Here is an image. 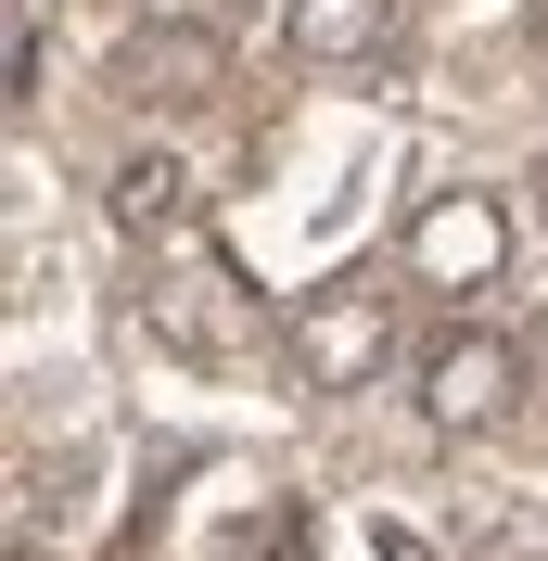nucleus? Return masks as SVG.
Here are the masks:
<instances>
[{
  "label": "nucleus",
  "mask_w": 548,
  "mask_h": 561,
  "mask_svg": "<svg viewBox=\"0 0 548 561\" xmlns=\"http://www.w3.org/2000/svg\"><path fill=\"white\" fill-rule=\"evenodd\" d=\"M409 268L434 280V294H484V280L511 268V205H498V192H434V205L409 217Z\"/></svg>",
  "instance_id": "2"
},
{
  "label": "nucleus",
  "mask_w": 548,
  "mask_h": 561,
  "mask_svg": "<svg viewBox=\"0 0 548 561\" xmlns=\"http://www.w3.org/2000/svg\"><path fill=\"white\" fill-rule=\"evenodd\" d=\"M281 51L294 65H383L396 51V0H294Z\"/></svg>",
  "instance_id": "5"
},
{
  "label": "nucleus",
  "mask_w": 548,
  "mask_h": 561,
  "mask_svg": "<svg viewBox=\"0 0 548 561\" xmlns=\"http://www.w3.org/2000/svg\"><path fill=\"white\" fill-rule=\"evenodd\" d=\"M511 396H523V345H511V332H446V345L421 357L434 434H484V421H511Z\"/></svg>",
  "instance_id": "3"
},
{
  "label": "nucleus",
  "mask_w": 548,
  "mask_h": 561,
  "mask_svg": "<svg viewBox=\"0 0 548 561\" xmlns=\"http://www.w3.org/2000/svg\"><path fill=\"white\" fill-rule=\"evenodd\" d=\"M281 345H294V370H307L319 396H357L383 357H396V307H383L370 280H319L307 307H294V332H281Z\"/></svg>",
  "instance_id": "1"
},
{
  "label": "nucleus",
  "mask_w": 548,
  "mask_h": 561,
  "mask_svg": "<svg viewBox=\"0 0 548 561\" xmlns=\"http://www.w3.org/2000/svg\"><path fill=\"white\" fill-rule=\"evenodd\" d=\"M192 217H205V192H192L179 153H128V167H115V230H128V243H179Z\"/></svg>",
  "instance_id": "6"
},
{
  "label": "nucleus",
  "mask_w": 548,
  "mask_h": 561,
  "mask_svg": "<svg viewBox=\"0 0 548 561\" xmlns=\"http://www.w3.org/2000/svg\"><path fill=\"white\" fill-rule=\"evenodd\" d=\"M269 561H307V524H294V511L269 524Z\"/></svg>",
  "instance_id": "7"
},
{
  "label": "nucleus",
  "mask_w": 548,
  "mask_h": 561,
  "mask_svg": "<svg viewBox=\"0 0 548 561\" xmlns=\"http://www.w3.org/2000/svg\"><path fill=\"white\" fill-rule=\"evenodd\" d=\"M536 192H548V153H536Z\"/></svg>",
  "instance_id": "8"
},
{
  "label": "nucleus",
  "mask_w": 548,
  "mask_h": 561,
  "mask_svg": "<svg viewBox=\"0 0 548 561\" xmlns=\"http://www.w3.org/2000/svg\"><path fill=\"white\" fill-rule=\"evenodd\" d=\"M217 77H230V38L217 26H140L115 51V103H205Z\"/></svg>",
  "instance_id": "4"
}]
</instances>
